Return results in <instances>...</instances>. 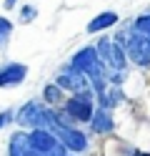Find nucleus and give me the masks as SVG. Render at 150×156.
Segmentation results:
<instances>
[{
    "instance_id": "15",
    "label": "nucleus",
    "mask_w": 150,
    "mask_h": 156,
    "mask_svg": "<svg viewBox=\"0 0 150 156\" xmlns=\"http://www.w3.org/2000/svg\"><path fill=\"white\" fill-rule=\"evenodd\" d=\"M38 18V8L35 5H30V3H25V5H20V10H18V20L23 23V25H28V23H33Z\"/></svg>"
},
{
    "instance_id": "16",
    "label": "nucleus",
    "mask_w": 150,
    "mask_h": 156,
    "mask_svg": "<svg viewBox=\"0 0 150 156\" xmlns=\"http://www.w3.org/2000/svg\"><path fill=\"white\" fill-rule=\"evenodd\" d=\"M13 121H15V111H13V108H5V111H0V131H3L8 123H13Z\"/></svg>"
},
{
    "instance_id": "12",
    "label": "nucleus",
    "mask_w": 150,
    "mask_h": 156,
    "mask_svg": "<svg viewBox=\"0 0 150 156\" xmlns=\"http://www.w3.org/2000/svg\"><path fill=\"white\" fill-rule=\"evenodd\" d=\"M40 98H43L48 106H53V108H55V106H60V103L65 101V91L53 81V83H48L45 88H43V96H40Z\"/></svg>"
},
{
    "instance_id": "10",
    "label": "nucleus",
    "mask_w": 150,
    "mask_h": 156,
    "mask_svg": "<svg viewBox=\"0 0 150 156\" xmlns=\"http://www.w3.org/2000/svg\"><path fill=\"white\" fill-rule=\"evenodd\" d=\"M115 25H120V15L115 10H103V13H98L95 18H90V23L85 25V30L90 35H95V33H103V30L115 28Z\"/></svg>"
},
{
    "instance_id": "17",
    "label": "nucleus",
    "mask_w": 150,
    "mask_h": 156,
    "mask_svg": "<svg viewBox=\"0 0 150 156\" xmlns=\"http://www.w3.org/2000/svg\"><path fill=\"white\" fill-rule=\"evenodd\" d=\"M5 10H13V8H18V0H3Z\"/></svg>"
},
{
    "instance_id": "13",
    "label": "nucleus",
    "mask_w": 150,
    "mask_h": 156,
    "mask_svg": "<svg viewBox=\"0 0 150 156\" xmlns=\"http://www.w3.org/2000/svg\"><path fill=\"white\" fill-rule=\"evenodd\" d=\"M130 28H133V30L150 45V13H143V15L133 18V20H130Z\"/></svg>"
},
{
    "instance_id": "5",
    "label": "nucleus",
    "mask_w": 150,
    "mask_h": 156,
    "mask_svg": "<svg viewBox=\"0 0 150 156\" xmlns=\"http://www.w3.org/2000/svg\"><path fill=\"white\" fill-rule=\"evenodd\" d=\"M55 83L63 88L65 93H75V91H83V88H88L90 86V78L83 73V71H78L75 66H70V63H65L60 71L55 73Z\"/></svg>"
},
{
    "instance_id": "9",
    "label": "nucleus",
    "mask_w": 150,
    "mask_h": 156,
    "mask_svg": "<svg viewBox=\"0 0 150 156\" xmlns=\"http://www.w3.org/2000/svg\"><path fill=\"white\" fill-rule=\"evenodd\" d=\"M8 156H43V154H38V151L30 149V144H28V129H23V131H15L8 139Z\"/></svg>"
},
{
    "instance_id": "19",
    "label": "nucleus",
    "mask_w": 150,
    "mask_h": 156,
    "mask_svg": "<svg viewBox=\"0 0 150 156\" xmlns=\"http://www.w3.org/2000/svg\"><path fill=\"white\" fill-rule=\"evenodd\" d=\"M68 156H78V154H68Z\"/></svg>"
},
{
    "instance_id": "4",
    "label": "nucleus",
    "mask_w": 150,
    "mask_h": 156,
    "mask_svg": "<svg viewBox=\"0 0 150 156\" xmlns=\"http://www.w3.org/2000/svg\"><path fill=\"white\" fill-rule=\"evenodd\" d=\"M98 55H100V61H103L108 68H113V71H125L128 68V53H125V48L123 43H118L113 35H103V38H98Z\"/></svg>"
},
{
    "instance_id": "18",
    "label": "nucleus",
    "mask_w": 150,
    "mask_h": 156,
    "mask_svg": "<svg viewBox=\"0 0 150 156\" xmlns=\"http://www.w3.org/2000/svg\"><path fill=\"white\" fill-rule=\"evenodd\" d=\"M128 154H130V156H150V154H145V151H138V149H130Z\"/></svg>"
},
{
    "instance_id": "14",
    "label": "nucleus",
    "mask_w": 150,
    "mask_h": 156,
    "mask_svg": "<svg viewBox=\"0 0 150 156\" xmlns=\"http://www.w3.org/2000/svg\"><path fill=\"white\" fill-rule=\"evenodd\" d=\"M13 30H15V25H13V20L10 18H5V15H0V51L10 43V38H13Z\"/></svg>"
},
{
    "instance_id": "6",
    "label": "nucleus",
    "mask_w": 150,
    "mask_h": 156,
    "mask_svg": "<svg viewBox=\"0 0 150 156\" xmlns=\"http://www.w3.org/2000/svg\"><path fill=\"white\" fill-rule=\"evenodd\" d=\"M28 78V66L20 61H5L0 63V88H18Z\"/></svg>"
},
{
    "instance_id": "7",
    "label": "nucleus",
    "mask_w": 150,
    "mask_h": 156,
    "mask_svg": "<svg viewBox=\"0 0 150 156\" xmlns=\"http://www.w3.org/2000/svg\"><path fill=\"white\" fill-rule=\"evenodd\" d=\"M70 66H75L78 71H83L85 76H90L95 71L98 66H103V61H100V55H98V48L95 45H83V48H78V51L70 55Z\"/></svg>"
},
{
    "instance_id": "3",
    "label": "nucleus",
    "mask_w": 150,
    "mask_h": 156,
    "mask_svg": "<svg viewBox=\"0 0 150 156\" xmlns=\"http://www.w3.org/2000/svg\"><path fill=\"white\" fill-rule=\"evenodd\" d=\"M50 119H53V106H48L43 98L40 101H25L20 108L15 111V123L20 129H48Z\"/></svg>"
},
{
    "instance_id": "1",
    "label": "nucleus",
    "mask_w": 150,
    "mask_h": 156,
    "mask_svg": "<svg viewBox=\"0 0 150 156\" xmlns=\"http://www.w3.org/2000/svg\"><path fill=\"white\" fill-rule=\"evenodd\" d=\"M58 113L65 123H90L95 113V91L93 88H83V91H75L65 96V101L58 106Z\"/></svg>"
},
{
    "instance_id": "8",
    "label": "nucleus",
    "mask_w": 150,
    "mask_h": 156,
    "mask_svg": "<svg viewBox=\"0 0 150 156\" xmlns=\"http://www.w3.org/2000/svg\"><path fill=\"white\" fill-rule=\"evenodd\" d=\"M88 126H90V133H95V136H108V133H113V131H115L113 111H110V108H103V106H98Z\"/></svg>"
},
{
    "instance_id": "2",
    "label": "nucleus",
    "mask_w": 150,
    "mask_h": 156,
    "mask_svg": "<svg viewBox=\"0 0 150 156\" xmlns=\"http://www.w3.org/2000/svg\"><path fill=\"white\" fill-rule=\"evenodd\" d=\"M113 38H115L118 43H123L125 53H128V61L133 63V66H138V68H150V45L133 30V28H130V23H125Z\"/></svg>"
},
{
    "instance_id": "11",
    "label": "nucleus",
    "mask_w": 150,
    "mask_h": 156,
    "mask_svg": "<svg viewBox=\"0 0 150 156\" xmlns=\"http://www.w3.org/2000/svg\"><path fill=\"white\" fill-rule=\"evenodd\" d=\"M95 98H98V106H103V108H110V111H113V108H118V106L125 101V93L120 91V86H113V83H110L103 93L95 96Z\"/></svg>"
}]
</instances>
